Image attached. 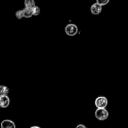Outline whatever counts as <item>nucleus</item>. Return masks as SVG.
Returning a JSON list of instances; mask_svg holds the SVG:
<instances>
[{
	"instance_id": "obj_7",
	"label": "nucleus",
	"mask_w": 128,
	"mask_h": 128,
	"mask_svg": "<svg viewBox=\"0 0 128 128\" xmlns=\"http://www.w3.org/2000/svg\"><path fill=\"white\" fill-rule=\"evenodd\" d=\"M8 87L5 85H0V96H8L9 93Z\"/></svg>"
},
{
	"instance_id": "obj_9",
	"label": "nucleus",
	"mask_w": 128,
	"mask_h": 128,
	"mask_svg": "<svg viewBox=\"0 0 128 128\" xmlns=\"http://www.w3.org/2000/svg\"><path fill=\"white\" fill-rule=\"evenodd\" d=\"M24 6L25 8H26L32 10L36 6L35 1L34 0H24Z\"/></svg>"
},
{
	"instance_id": "obj_3",
	"label": "nucleus",
	"mask_w": 128,
	"mask_h": 128,
	"mask_svg": "<svg viewBox=\"0 0 128 128\" xmlns=\"http://www.w3.org/2000/svg\"><path fill=\"white\" fill-rule=\"evenodd\" d=\"M65 32L68 36H74L78 32V28L74 24H68L65 27Z\"/></svg>"
},
{
	"instance_id": "obj_13",
	"label": "nucleus",
	"mask_w": 128,
	"mask_h": 128,
	"mask_svg": "<svg viewBox=\"0 0 128 128\" xmlns=\"http://www.w3.org/2000/svg\"><path fill=\"white\" fill-rule=\"evenodd\" d=\"M76 128H86V127L84 124H80L78 125V126H76Z\"/></svg>"
},
{
	"instance_id": "obj_5",
	"label": "nucleus",
	"mask_w": 128,
	"mask_h": 128,
	"mask_svg": "<svg viewBox=\"0 0 128 128\" xmlns=\"http://www.w3.org/2000/svg\"><path fill=\"white\" fill-rule=\"evenodd\" d=\"M102 11V6L98 3H94L91 6V12L92 14L98 15Z\"/></svg>"
},
{
	"instance_id": "obj_10",
	"label": "nucleus",
	"mask_w": 128,
	"mask_h": 128,
	"mask_svg": "<svg viewBox=\"0 0 128 128\" xmlns=\"http://www.w3.org/2000/svg\"><path fill=\"white\" fill-rule=\"evenodd\" d=\"M32 16H38L41 12V10H40V7L37 6H35L32 9Z\"/></svg>"
},
{
	"instance_id": "obj_12",
	"label": "nucleus",
	"mask_w": 128,
	"mask_h": 128,
	"mask_svg": "<svg viewBox=\"0 0 128 128\" xmlns=\"http://www.w3.org/2000/svg\"><path fill=\"white\" fill-rule=\"evenodd\" d=\"M110 0H96V3L99 4L101 5V6H104L106 5L109 2H110Z\"/></svg>"
},
{
	"instance_id": "obj_8",
	"label": "nucleus",
	"mask_w": 128,
	"mask_h": 128,
	"mask_svg": "<svg viewBox=\"0 0 128 128\" xmlns=\"http://www.w3.org/2000/svg\"><path fill=\"white\" fill-rule=\"evenodd\" d=\"M22 11V13H23V17L26 18H30L31 16H32V12L31 9L26 8H24Z\"/></svg>"
},
{
	"instance_id": "obj_2",
	"label": "nucleus",
	"mask_w": 128,
	"mask_h": 128,
	"mask_svg": "<svg viewBox=\"0 0 128 128\" xmlns=\"http://www.w3.org/2000/svg\"><path fill=\"white\" fill-rule=\"evenodd\" d=\"M95 106L98 109L106 108L108 104V100L105 96H99L95 100Z\"/></svg>"
},
{
	"instance_id": "obj_11",
	"label": "nucleus",
	"mask_w": 128,
	"mask_h": 128,
	"mask_svg": "<svg viewBox=\"0 0 128 128\" xmlns=\"http://www.w3.org/2000/svg\"><path fill=\"white\" fill-rule=\"evenodd\" d=\"M16 17L17 18L18 20H21L23 17V13H22V10H18L16 12Z\"/></svg>"
},
{
	"instance_id": "obj_6",
	"label": "nucleus",
	"mask_w": 128,
	"mask_h": 128,
	"mask_svg": "<svg viewBox=\"0 0 128 128\" xmlns=\"http://www.w3.org/2000/svg\"><path fill=\"white\" fill-rule=\"evenodd\" d=\"M1 128H16V124L10 120H4L1 123Z\"/></svg>"
},
{
	"instance_id": "obj_4",
	"label": "nucleus",
	"mask_w": 128,
	"mask_h": 128,
	"mask_svg": "<svg viewBox=\"0 0 128 128\" xmlns=\"http://www.w3.org/2000/svg\"><path fill=\"white\" fill-rule=\"evenodd\" d=\"M10 103V100L8 96H0V108H6L8 107Z\"/></svg>"
},
{
	"instance_id": "obj_14",
	"label": "nucleus",
	"mask_w": 128,
	"mask_h": 128,
	"mask_svg": "<svg viewBox=\"0 0 128 128\" xmlns=\"http://www.w3.org/2000/svg\"><path fill=\"white\" fill-rule=\"evenodd\" d=\"M30 128H41L39 127V126H32V127H31Z\"/></svg>"
},
{
	"instance_id": "obj_1",
	"label": "nucleus",
	"mask_w": 128,
	"mask_h": 128,
	"mask_svg": "<svg viewBox=\"0 0 128 128\" xmlns=\"http://www.w3.org/2000/svg\"><path fill=\"white\" fill-rule=\"evenodd\" d=\"M95 117L100 121H105L109 117V112L106 108L98 109L95 111Z\"/></svg>"
}]
</instances>
